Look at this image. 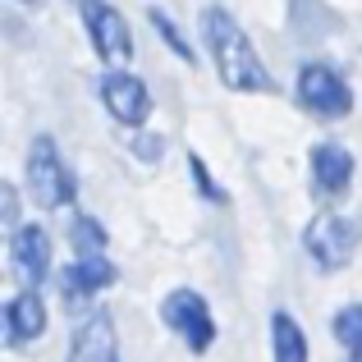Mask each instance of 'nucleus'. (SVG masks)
Here are the masks:
<instances>
[{
  "instance_id": "obj_1",
  "label": "nucleus",
  "mask_w": 362,
  "mask_h": 362,
  "mask_svg": "<svg viewBox=\"0 0 362 362\" xmlns=\"http://www.w3.org/2000/svg\"><path fill=\"white\" fill-rule=\"evenodd\" d=\"M197 28H202L206 55H211V64H216V78H221L230 92H271L275 88V78L262 64L257 46L247 42L239 18H234L225 5H206L202 14H197Z\"/></svg>"
},
{
  "instance_id": "obj_2",
  "label": "nucleus",
  "mask_w": 362,
  "mask_h": 362,
  "mask_svg": "<svg viewBox=\"0 0 362 362\" xmlns=\"http://www.w3.org/2000/svg\"><path fill=\"white\" fill-rule=\"evenodd\" d=\"M28 193H33L37 206H46V211H60V206L74 202V175L69 165H64L60 147H55V138H46V133H37L33 147H28Z\"/></svg>"
},
{
  "instance_id": "obj_3",
  "label": "nucleus",
  "mask_w": 362,
  "mask_h": 362,
  "mask_svg": "<svg viewBox=\"0 0 362 362\" xmlns=\"http://www.w3.org/2000/svg\"><path fill=\"white\" fill-rule=\"evenodd\" d=\"M358 243H362V221L344 211H321L308 225V234H303V247H308V257L321 271H344L354 262Z\"/></svg>"
},
{
  "instance_id": "obj_4",
  "label": "nucleus",
  "mask_w": 362,
  "mask_h": 362,
  "mask_svg": "<svg viewBox=\"0 0 362 362\" xmlns=\"http://www.w3.org/2000/svg\"><path fill=\"white\" fill-rule=\"evenodd\" d=\"M298 106L317 119H344L354 110V92H349L344 74L326 60H308L298 69Z\"/></svg>"
},
{
  "instance_id": "obj_5",
  "label": "nucleus",
  "mask_w": 362,
  "mask_h": 362,
  "mask_svg": "<svg viewBox=\"0 0 362 362\" xmlns=\"http://www.w3.org/2000/svg\"><path fill=\"white\" fill-rule=\"evenodd\" d=\"M160 321L184 339L193 354H206L216 344V317H211V303L202 298L197 289H170L160 298Z\"/></svg>"
},
{
  "instance_id": "obj_6",
  "label": "nucleus",
  "mask_w": 362,
  "mask_h": 362,
  "mask_svg": "<svg viewBox=\"0 0 362 362\" xmlns=\"http://www.w3.org/2000/svg\"><path fill=\"white\" fill-rule=\"evenodd\" d=\"M97 97L106 106V115L124 124V129H142L151 119V88L129 69H106L97 83Z\"/></svg>"
},
{
  "instance_id": "obj_7",
  "label": "nucleus",
  "mask_w": 362,
  "mask_h": 362,
  "mask_svg": "<svg viewBox=\"0 0 362 362\" xmlns=\"http://www.w3.org/2000/svg\"><path fill=\"white\" fill-rule=\"evenodd\" d=\"M83 14V28H88V42L101 60H129L133 55V33L124 23V14L110 0H83L78 5Z\"/></svg>"
},
{
  "instance_id": "obj_8",
  "label": "nucleus",
  "mask_w": 362,
  "mask_h": 362,
  "mask_svg": "<svg viewBox=\"0 0 362 362\" xmlns=\"http://www.w3.org/2000/svg\"><path fill=\"white\" fill-rule=\"evenodd\" d=\"M308 170H312V188L321 197H344L349 184H354V151L344 142H317L308 156Z\"/></svg>"
},
{
  "instance_id": "obj_9",
  "label": "nucleus",
  "mask_w": 362,
  "mask_h": 362,
  "mask_svg": "<svg viewBox=\"0 0 362 362\" xmlns=\"http://www.w3.org/2000/svg\"><path fill=\"white\" fill-rule=\"evenodd\" d=\"M9 257H14V271L18 280L28 284V289H37V284L51 275V234L42 230V225H18L14 239H9Z\"/></svg>"
},
{
  "instance_id": "obj_10",
  "label": "nucleus",
  "mask_w": 362,
  "mask_h": 362,
  "mask_svg": "<svg viewBox=\"0 0 362 362\" xmlns=\"http://www.w3.org/2000/svg\"><path fill=\"white\" fill-rule=\"evenodd\" d=\"M64 362H119V344H115V326H110L106 312L88 317L69 339V354Z\"/></svg>"
},
{
  "instance_id": "obj_11",
  "label": "nucleus",
  "mask_w": 362,
  "mask_h": 362,
  "mask_svg": "<svg viewBox=\"0 0 362 362\" xmlns=\"http://www.w3.org/2000/svg\"><path fill=\"white\" fill-rule=\"evenodd\" d=\"M46 335V303L37 298V289H23L18 298L5 303V339L14 349L37 344Z\"/></svg>"
},
{
  "instance_id": "obj_12",
  "label": "nucleus",
  "mask_w": 362,
  "mask_h": 362,
  "mask_svg": "<svg viewBox=\"0 0 362 362\" xmlns=\"http://www.w3.org/2000/svg\"><path fill=\"white\" fill-rule=\"evenodd\" d=\"M106 284H115V266L106 262V252H83L78 262H69L64 275H60V289H64L69 303L88 298V293H101Z\"/></svg>"
},
{
  "instance_id": "obj_13",
  "label": "nucleus",
  "mask_w": 362,
  "mask_h": 362,
  "mask_svg": "<svg viewBox=\"0 0 362 362\" xmlns=\"http://www.w3.org/2000/svg\"><path fill=\"white\" fill-rule=\"evenodd\" d=\"M271 358L275 362H308V335L289 312H275L271 317Z\"/></svg>"
},
{
  "instance_id": "obj_14",
  "label": "nucleus",
  "mask_w": 362,
  "mask_h": 362,
  "mask_svg": "<svg viewBox=\"0 0 362 362\" xmlns=\"http://www.w3.org/2000/svg\"><path fill=\"white\" fill-rule=\"evenodd\" d=\"M335 339L344 344L349 362H362V303H349L335 312Z\"/></svg>"
},
{
  "instance_id": "obj_15",
  "label": "nucleus",
  "mask_w": 362,
  "mask_h": 362,
  "mask_svg": "<svg viewBox=\"0 0 362 362\" xmlns=\"http://www.w3.org/2000/svg\"><path fill=\"white\" fill-rule=\"evenodd\" d=\"M151 28H156V33H160V42H165L170 51L179 55V60H188V64H193V46L184 42V33H179L175 23H170V14H160V9H151Z\"/></svg>"
},
{
  "instance_id": "obj_16",
  "label": "nucleus",
  "mask_w": 362,
  "mask_h": 362,
  "mask_svg": "<svg viewBox=\"0 0 362 362\" xmlns=\"http://www.w3.org/2000/svg\"><path fill=\"white\" fill-rule=\"evenodd\" d=\"M74 243H78L83 252H106V230H101L92 216H78V221H74Z\"/></svg>"
},
{
  "instance_id": "obj_17",
  "label": "nucleus",
  "mask_w": 362,
  "mask_h": 362,
  "mask_svg": "<svg viewBox=\"0 0 362 362\" xmlns=\"http://www.w3.org/2000/svg\"><path fill=\"white\" fill-rule=\"evenodd\" d=\"M188 170H193V184H197V193L206 197V202H225V193H221V184H216L211 175H206V165H202V156H188Z\"/></svg>"
},
{
  "instance_id": "obj_18",
  "label": "nucleus",
  "mask_w": 362,
  "mask_h": 362,
  "mask_svg": "<svg viewBox=\"0 0 362 362\" xmlns=\"http://www.w3.org/2000/svg\"><path fill=\"white\" fill-rule=\"evenodd\" d=\"M133 156L147 160V165H151V160H160V138H151V133L142 138V133H138V138H133Z\"/></svg>"
},
{
  "instance_id": "obj_19",
  "label": "nucleus",
  "mask_w": 362,
  "mask_h": 362,
  "mask_svg": "<svg viewBox=\"0 0 362 362\" xmlns=\"http://www.w3.org/2000/svg\"><path fill=\"white\" fill-rule=\"evenodd\" d=\"M18 5H37V0H18Z\"/></svg>"
}]
</instances>
